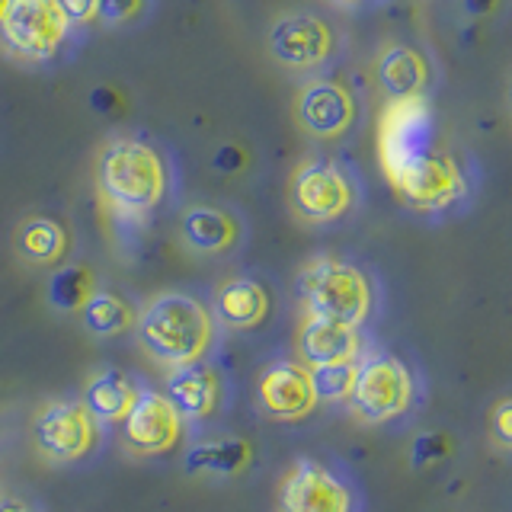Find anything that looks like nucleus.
<instances>
[{
	"label": "nucleus",
	"mask_w": 512,
	"mask_h": 512,
	"mask_svg": "<svg viewBox=\"0 0 512 512\" xmlns=\"http://www.w3.org/2000/svg\"><path fill=\"white\" fill-rule=\"evenodd\" d=\"M135 336L148 356L167 372L199 365L215 346L218 324L208 304L186 292H164L151 298L135 317Z\"/></svg>",
	"instance_id": "nucleus-1"
},
{
	"label": "nucleus",
	"mask_w": 512,
	"mask_h": 512,
	"mask_svg": "<svg viewBox=\"0 0 512 512\" xmlns=\"http://www.w3.org/2000/svg\"><path fill=\"white\" fill-rule=\"evenodd\" d=\"M96 189L116 218L141 221L167 199V160L141 138H112L96 160Z\"/></svg>",
	"instance_id": "nucleus-2"
},
{
	"label": "nucleus",
	"mask_w": 512,
	"mask_h": 512,
	"mask_svg": "<svg viewBox=\"0 0 512 512\" xmlns=\"http://www.w3.org/2000/svg\"><path fill=\"white\" fill-rule=\"evenodd\" d=\"M295 295L304 317H327L349 327H362L375 311V282L368 272L340 256H311L298 269Z\"/></svg>",
	"instance_id": "nucleus-3"
},
{
	"label": "nucleus",
	"mask_w": 512,
	"mask_h": 512,
	"mask_svg": "<svg viewBox=\"0 0 512 512\" xmlns=\"http://www.w3.org/2000/svg\"><path fill=\"white\" fill-rule=\"evenodd\" d=\"M346 404L365 426H384L407 416L416 404L413 368L388 349H365Z\"/></svg>",
	"instance_id": "nucleus-4"
},
{
	"label": "nucleus",
	"mask_w": 512,
	"mask_h": 512,
	"mask_svg": "<svg viewBox=\"0 0 512 512\" xmlns=\"http://www.w3.org/2000/svg\"><path fill=\"white\" fill-rule=\"evenodd\" d=\"M397 202L416 215H442L468 196V176L458 160L439 144L410 164L384 173Z\"/></svg>",
	"instance_id": "nucleus-5"
},
{
	"label": "nucleus",
	"mask_w": 512,
	"mask_h": 512,
	"mask_svg": "<svg viewBox=\"0 0 512 512\" xmlns=\"http://www.w3.org/2000/svg\"><path fill=\"white\" fill-rule=\"evenodd\" d=\"M356 183L333 157L304 160L288 180V205L308 224H330L356 208Z\"/></svg>",
	"instance_id": "nucleus-6"
},
{
	"label": "nucleus",
	"mask_w": 512,
	"mask_h": 512,
	"mask_svg": "<svg viewBox=\"0 0 512 512\" xmlns=\"http://www.w3.org/2000/svg\"><path fill=\"white\" fill-rule=\"evenodd\" d=\"M103 426L93 420L80 397H58L39 407L32 420V442L39 455L55 464H74L96 452Z\"/></svg>",
	"instance_id": "nucleus-7"
},
{
	"label": "nucleus",
	"mask_w": 512,
	"mask_h": 512,
	"mask_svg": "<svg viewBox=\"0 0 512 512\" xmlns=\"http://www.w3.org/2000/svg\"><path fill=\"white\" fill-rule=\"evenodd\" d=\"M68 36L71 23L58 0H10L0 23V42L23 61H52Z\"/></svg>",
	"instance_id": "nucleus-8"
},
{
	"label": "nucleus",
	"mask_w": 512,
	"mask_h": 512,
	"mask_svg": "<svg viewBox=\"0 0 512 512\" xmlns=\"http://www.w3.org/2000/svg\"><path fill=\"white\" fill-rule=\"evenodd\" d=\"M436 148V116L426 96L388 100L378 119V164L381 173L410 164L420 154Z\"/></svg>",
	"instance_id": "nucleus-9"
},
{
	"label": "nucleus",
	"mask_w": 512,
	"mask_h": 512,
	"mask_svg": "<svg viewBox=\"0 0 512 512\" xmlns=\"http://www.w3.org/2000/svg\"><path fill=\"white\" fill-rule=\"evenodd\" d=\"M352 484L317 458H298L279 487V512H356Z\"/></svg>",
	"instance_id": "nucleus-10"
},
{
	"label": "nucleus",
	"mask_w": 512,
	"mask_h": 512,
	"mask_svg": "<svg viewBox=\"0 0 512 512\" xmlns=\"http://www.w3.org/2000/svg\"><path fill=\"white\" fill-rule=\"evenodd\" d=\"M119 426H122L125 448L141 458L170 455L173 448L183 442V432H186V423H183V416L176 413V407L164 394L151 388L138 391L132 410L125 413V420Z\"/></svg>",
	"instance_id": "nucleus-11"
},
{
	"label": "nucleus",
	"mask_w": 512,
	"mask_h": 512,
	"mask_svg": "<svg viewBox=\"0 0 512 512\" xmlns=\"http://www.w3.org/2000/svg\"><path fill=\"white\" fill-rule=\"evenodd\" d=\"M336 48L333 29L327 20L314 13H288L269 29V52L282 68L314 71L320 68Z\"/></svg>",
	"instance_id": "nucleus-12"
},
{
	"label": "nucleus",
	"mask_w": 512,
	"mask_h": 512,
	"mask_svg": "<svg viewBox=\"0 0 512 512\" xmlns=\"http://www.w3.org/2000/svg\"><path fill=\"white\" fill-rule=\"evenodd\" d=\"M256 407L282 423H298L308 413H314L320 404L311 388L308 365L292 359L266 365L260 372V381H256Z\"/></svg>",
	"instance_id": "nucleus-13"
},
{
	"label": "nucleus",
	"mask_w": 512,
	"mask_h": 512,
	"mask_svg": "<svg viewBox=\"0 0 512 512\" xmlns=\"http://www.w3.org/2000/svg\"><path fill=\"white\" fill-rule=\"evenodd\" d=\"M298 125L317 138H340L356 122V96L336 80H311L295 100Z\"/></svg>",
	"instance_id": "nucleus-14"
},
{
	"label": "nucleus",
	"mask_w": 512,
	"mask_h": 512,
	"mask_svg": "<svg viewBox=\"0 0 512 512\" xmlns=\"http://www.w3.org/2000/svg\"><path fill=\"white\" fill-rule=\"evenodd\" d=\"M301 365H327V362H356L365 352L362 327H349L327 317H304L295 336Z\"/></svg>",
	"instance_id": "nucleus-15"
},
{
	"label": "nucleus",
	"mask_w": 512,
	"mask_h": 512,
	"mask_svg": "<svg viewBox=\"0 0 512 512\" xmlns=\"http://www.w3.org/2000/svg\"><path fill=\"white\" fill-rule=\"evenodd\" d=\"M208 311H212L218 327L244 333V330H256L266 324L272 314V298L260 279L237 276V279H228L218 285L212 308Z\"/></svg>",
	"instance_id": "nucleus-16"
},
{
	"label": "nucleus",
	"mask_w": 512,
	"mask_h": 512,
	"mask_svg": "<svg viewBox=\"0 0 512 512\" xmlns=\"http://www.w3.org/2000/svg\"><path fill=\"white\" fill-rule=\"evenodd\" d=\"M164 397L183 416V423H205L221 407V378L205 362L173 368L164 384Z\"/></svg>",
	"instance_id": "nucleus-17"
},
{
	"label": "nucleus",
	"mask_w": 512,
	"mask_h": 512,
	"mask_svg": "<svg viewBox=\"0 0 512 512\" xmlns=\"http://www.w3.org/2000/svg\"><path fill=\"white\" fill-rule=\"evenodd\" d=\"M138 391H141V384H135V378L122 372V368H100V372H93L87 378L80 404L90 410L96 423L109 426V423L125 420V413L132 410Z\"/></svg>",
	"instance_id": "nucleus-18"
},
{
	"label": "nucleus",
	"mask_w": 512,
	"mask_h": 512,
	"mask_svg": "<svg viewBox=\"0 0 512 512\" xmlns=\"http://www.w3.org/2000/svg\"><path fill=\"white\" fill-rule=\"evenodd\" d=\"M381 93L388 100H410V96H423L429 87L432 68L423 58V52H416L413 45H388L378 55L375 64Z\"/></svg>",
	"instance_id": "nucleus-19"
},
{
	"label": "nucleus",
	"mask_w": 512,
	"mask_h": 512,
	"mask_svg": "<svg viewBox=\"0 0 512 512\" xmlns=\"http://www.w3.org/2000/svg\"><path fill=\"white\" fill-rule=\"evenodd\" d=\"M180 234H183V244L192 253H202V256H218V253H228L237 247L240 240V224L231 212L215 205H192L183 212L180 221Z\"/></svg>",
	"instance_id": "nucleus-20"
},
{
	"label": "nucleus",
	"mask_w": 512,
	"mask_h": 512,
	"mask_svg": "<svg viewBox=\"0 0 512 512\" xmlns=\"http://www.w3.org/2000/svg\"><path fill=\"white\" fill-rule=\"evenodd\" d=\"M13 247L29 266H58L71 247V234L61 221L48 215H32L16 228Z\"/></svg>",
	"instance_id": "nucleus-21"
},
{
	"label": "nucleus",
	"mask_w": 512,
	"mask_h": 512,
	"mask_svg": "<svg viewBox=\"0 0 512 512\" xmlns=\"http://www.w3.org/2000/svg\"><path fill=\"white\" fill-rule=\"evenodd\" d=\"M253 461V445L240 436H218L189 448L186 471L189 474H215V477H234L247 471Z\"/></svg>",
	"instance_id": "nucleus-22"
},
{
	"label": "nucleus",
	"mask_w": 512,
	"mask_h": 512,
	"mask_svg": "<svg viewBox=\"0 0 512 512\" xmlns=\"http://www.w3.org/2000/svg\"><path fill=\"white\" fill-rule=\"evenodd\" d=\"M77 314H80V324H84V330L90 336H100V340L128 333L135 327V317H138V311L132 308V304H128L116 292H106V288H96Z\"/></svg>",
	"instance_id": "nucleus-23"
},
{
	"label": "nucleus",
	"mask_w": 512,
	"mask_h": 512,
	"mask_svg": "<svg viewBox=\"0 0 512 512\" xmlns=\"http://www.w3.org/2000/svg\"><path fill=\"white\" fill-rule=\"evenodd\" d=\"M96 292V279L84 263H68L52 272L45 285V298L61 314H77L87 304V298Z\"/></svg>",
	"instance_id": "nucleus-24"
},
{
	"label": "nucleus",
	"mask_w": 512,
	"mask_h": 512,
	"mask_svg": "<svg viewBox=\"0 0 512 512\" xmlns=\"http://www.w3.org/2000/svg\"><path fill=\"white\" fill-rule=\"evenodd\" d=\"M356 362H327L308 368L317 404H343V400H349L352 381H356Z\"/></svg>",
	"instance_id": "nucleus-25"
},
{
	"label": "nucleus",
	"mask_w": 512,
	"mask_h": 512,
	"mask_svg": "<svg viewBox=\"0 0 512 512\" xmlns=\"http://www.w3.org/2000/svg\"><path fill=\"white\" fill-rule=\"evenodd\" d=\"M452 452H455V445L448 439V432H420L410 445V468L416 471L432 468V464L445 461Z\"/></svg>",
	"instance_id": "nucleus-26"
},
{
	"label": "nucleus",
	"mask_w": 512,
	"mask_h": 512,
	"mask_svg": "<svg viewBox=\"0 0 512 512\" xmlns=\"http://www.w3.org/2000/svg\"><path fill=\"white\" fill-rule=\"evenodd\" d=\"M490 442L496 445V452H509L512 448V400L500 397L496 407L490 410Z\"/></svg>",
	"instance_id": "nucleus-27"
},
{
	"label": "nucleus",
	"mask_w": 512,
	"mask_h": 512,
	"mask_svg": "<svg viewBox=\"0 0 512 512\" xmlns=\"http://www.w3.org/2000/svg\"><path fill=\"white\" fill-rule=\"evenodd\" d=\"M144 10V0H96V20L109 26H122L138 20Z\"/></svg>",
	"instance_id": "nucleus-28"
},
{
	"label": "nucleus",
	"mask_w": 512,
	"mask_h": 512,
	"mask_svg": "<svg viewBox=\"0 0 512 512\" xmlns=\"http://www.w3.org/2000/svg\"><path fill=\"white\" fill-rule=\"evenodd\" d=\"M61 13L68 16L71 29L74 26H87L96 20V0H58Z\"/></svg>",
	"instance_id": "nucleus-29"
},
{
	"label": "nucleus",
	"mask_w": 512,
	"mask_h": 512,
	"mask_svg": "<svg viewBox=\"0 0 512 512\" xmlns=\"http://www.w3.org/2000/svg\"><path fill=\"white\" fill-rule=\"evenodd\" d=\"M215 170L221 173H237V170H244L247 167V154L237 148V144H221V148L215 151Z\"/></svg>",
	"instance_id": "nucleus-30"
},
{
	"label": "nucleus",
	"mask_w": 512,
	"mask_h": 512,
	"mask_svg": "<svg viewBox=\"0 0 512 512\" xmlns=\"http://www.w3.org/2000/svg\"><path fill=\"white\" fill-rule=\"evenodd\" d=\"M500 4H503V0H464V13L474 16V20H477V16H490V13H496V10H500Z\"/></svg>",
	"instance_id": "nucleus-31"
},
{
	"label": "nucleus",
	"mask_w": 512,
	"mask_h": 512,
	"mask_svg": "<svg viewBox=\"0 0 512 512\" xmlns=\"http://www.w3.org/2000/svg\"><path fill=\"white\" fill-rule=\"evenodd\" d=\"M0 512H36V506L16 493H4L0 496Z\"/></svg>",
	"instance_id": "nucleus-32"
},
{
	"label": "nucleus",
	"mask_w": 512,
	"mask_h": 512,
	"mask_svg": "<svg viewBox=\"0 0 512 512\" xmlns=\"http://www.w3.org/2000/svg\"><path fill=\"white\" fill-rule=\"evenodd\" d=\"M7 7H10V0H0V23H4V16H7Z\"/></svg>",
	"instance_id": "nucleus-33"
},
{
	"label": "nucleus",
	"mask_w": 512,
	"mask_h": 512,
	"mask_svg": "<svg viewBox=\"0 0 512 512\" xmlns=\"http://www.w3.org/2000/svg\"><path fill=\"white\" fill-rule=\"evenodd\" d=\"M340 4H359V0H340Z\"/></svg>",
	"instance_id": "nucleus-34"
}]
</instances>
